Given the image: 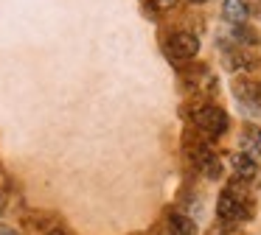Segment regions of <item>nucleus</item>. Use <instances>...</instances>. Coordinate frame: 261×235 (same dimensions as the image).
Returning <instances> with one entry per match:
<instances>
[{"mask_svg":"<svg viewBox=\"0 0 261 235\" xmlns=\"http://www.w3.org/2000/svg\"><path fill=\"white\" fill-rule=\"evenodd\" d=\"M216 216L225 224H230V227L233 224H244L253 216V201H250V196L244 193V190H239L236 185H230V188H225L219 193V199H216Z\"/></svg>","mask_w":261,"mask_h":235,"instance_id":"obj_1","label":"nucleus"},{"mask_svg":"<svg viewBox=\"0 0 261 235\" xmlns=\"http://www.w3.org/2000/svg\"><path fill=\"white\" fill-rule=\"evenodd\" d=\"M186 145H188V157H191V162L202 171V177H208V179H219L222 177V162H219V157L214 154V149H211L205 140H199V137H194V143L186 137Z\"/></svg>","mask_w":261,"mask_h":235,"instance_id":"obj_2","label":"nucleus"},{"mask_svg":"<svg viewBox=\"0 0 261 235\" xmlns=\"http://www.w3.org/2000/svg\"><path fill=\"white\" fill-rule=\"evenodd\" d=\"M194 123H197L199 129H205V132L211 134V137H222V134L227 132V112L222 109V106L216 104H205L199 106L197 112H194Z\"/></svg>","mask_w":261,"mask_h":235,"instance_id":"obj_3","label":"nucleus"},{"mask_svg":"<svg viewBox=\"0 0 261 235\" xmlns=\"http://www.w3.org/2000/svg\"><path fill=\"white\" fill-rule=\"evenodd\" d=\"M233 95H236L239 106H242L247 115H258V112H261V81H253V78H239L236 87H233Z\"/></svg>","mask_w":261,"mask_h":235,"instance_id":"obj_4","label":"nucleus"},{"mask_svg":"<svg viewBox=\"0 0 261 235\" xmlns=\"http://www.w3.org/2000/svg\"><path fill=\"white\" fill-rule=\"evenodd\" d=\"M169 53L174 59L186 62V59H194L199 53V39L197 34H188V31H177L169 37Z\"/></svg>","mask_w":261,"mask_h":235,"instance_id":"obj_5","label":"nucleus"},{"mask_svg":"<svg viewBox=\"0 0 261 235\" xmlns=\"http://www.w3.org/2000/svg\"><path fill=\"white\" fill-rule=\"evenodd\" d=\"M225 62H227V67H233V70H236V67L239 70H255V67L261 65L258 56L250 53V50H244V48H227Z\"/></svg>","mask_w":261,"mask_h":235,"instance_id":"obj_6","label":"nucleus"},{"mask_svg":"<svg viewBox=\"0 0 261 235\" xmlns=\"http://www.w3.org/2000/svg\"><path fill=\"white\" fill-rule=\"evenodd\" d=\"M230 165H233V171H236L239 179H253L255 173H258V162H255L253 157H247L244 151H236V154L230 157Z\"/></svg>","mask_w":261,"mask_h":235,"instance_id":"obj_7","label":"nucleus"},{"mask_svg":"<svg viewBox=\"0 0 261 235\" xmlns=\"http://www.w3.org/2000/svg\"><path fill=\"white\" fill-rule=\"evenodd\" d=\"M166 227H169V235H197V221L182 213H171Z\"/></svg>","mask_w":261,"mask_h":235,"instance_id":"obj_8","label":"nucleus"},{"mask_svg":"<svg viewBox=\"0 0 261 235\" xmlns=\"http://www.w3.org/2000/svg\"><path fill=\"white\" fill-rule=\"evenodd\" d=\"M222 17H225V22H230V25H242V22L247 20V3H244V0H225Z\"/></svg>","mask_w":261,"mask_h":235,"instance_id":"obj_9","label":"nucleus"},{"mask_svg":"<svg viewBox=\"0 0 261 235\" xmlns=\"http://www.w3.org/2000/svg\"><path fill=\"white\" fill-rule=\"evenodd\" d=\"M230 39L236 42V48H239V45H250V48H253V45H258V34H255L253 28H247L244 22H242V25H233L230 28Z\"/></svg>","mask_w":261,"mask_h":235,"instance_id":"obj_10","label":"nucleus"},{"mask_svg":"<svg viewBox=\"0 0 261 235\" xmlns=\"http://www.w3.org/2000/svg\"><path fill=\"white\" fill-rule=\"evenodd\" d=\"M244 154L247 157H258L261 154V140H258V132H255V129H247V134H244Z\"/></svg>","mask_w":261,"mask_h":235,"instance_id":"obj_11","label":"nucleus"},{"mask_svg":"<svg viewBox=\"0 0 261 235\" xmlns=\"http://www.w3.org/2000/svg\"><path fill=\"white\" fill-rule=\"evenodd\" d=\"M154 6H158V9H174L177 6V0H152Z\"/></svg>","mask_w":261,"mask_h":235,"instance_id":"obj_12","label":"nucleus"},{"mask_svg":"<svg viewBox=\"0 0 261 235\" xmlns=\"http://www.w3.org/2000/svg\"><path fill=\"white\" fill-rule=\"evenodd\" d=\"M0 235H17L12 227H0Z\"/></svg>","mask_w":261,"mask_h":235,"instance_id":"obj_13","label":"nucleus"},{"mask_svg":"<svg viewBox=\"0 0 261 235\" xmlns=\"http://www.w3.org/2000/svg\"><path fill=\"white\" fill-rule=\"evenodd\" d=\"M3 207H6V199H3V193H0V213H3Z\"/></svg>","mask_w":261,"mask_h":235,"instance_id":"obj_14","label":"nucleus"},{"mask_svg":"<svg viewBox=\"0 0 261 235\" xmlns=\"http://www.w3.org/2000/svg\"><path fill=\"white\" fill-rule=\"evenodd\" d=\"M48 235H65V232H62V229H51Z\"/></svg>","mask_w":261,"mask_h":235,"instance_id":"obj_15","label":"nucleus"},{"mask_svg":"<svg viewBox=\"0 0 261 235\" xmlns=\"http://www.w3.org/2000/svg\"><path fill=\"white\" fill-rule=\"evenodd\" d=\"M191 3H208V0H191Z\"/></svg>","mask_w":261,"mask_h":235,"instance_id":"obj_16","label":"nucleus"},{"mask_svg":"<svg viewBox=\"0 0 261 235\" xmlns=\"http://www.w3.org/2000/svg\"><path fill=\"white\" fill-rule=\"evenodd\" d=\"M258 140H261V132H258Z\"/></svg>","mask_w":261,"mask_h":235,"instance_id":"obj_17","label":"nucleus"}]
</instances>
